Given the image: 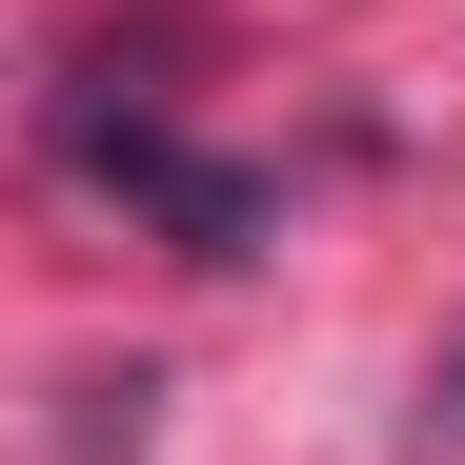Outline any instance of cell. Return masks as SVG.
<instances>
[{
  "instance_id": "cell-1",
  "label": "cell",
  "mask_w": 465,
  "mask_h": 465,
  "mask_svg": "<svg viewBox=\"0 0 465 465\" xmlns=\"http://www.w3.org/2000/svg\"><path fill=\"white\" fill-rule=\"evenodd\" d=\"M61 142H82V163H102L122 203H163V243H183V263H263V183H243V163L163 142L142 102H61Z\"/></svg>"
}]
</instances>
